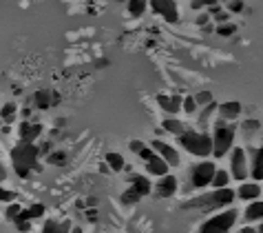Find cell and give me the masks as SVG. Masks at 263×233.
Listing matches in <instances>:
<instances>
[{"mask_svg":"<svg viewBox=\"0 0 263 233\" xmlns=\"http://www.w3.org/2000/svg\"><path fill=\"white\" fill-rule=\"evenodd\" d=\"M237 198V191H232L230 187H224V189H212L210 193H201L195 195L192 200H188L184 204L186 211H204V213H210V211H221L225 207H232Z\"/></svg>","mask_w":263,"mask_h":233,"instance_id":"6da1fadb","label":"cell"},{"mask_svg":"<svg viewBox=\"0 0 263 233\" xmlns=\"http://www.w3.org/2000/svg\"><path fill=\"white\" fill-rule=\"evenodd\" d=\"M38 153L40 149L34 142H20L14 151H11V160H14V169L20 178H29V173L38 165Z\"/></svg>","mask_w":263,"mask_h":233,"instance_id":"7a4b0ae2","label":"cell"},{"mask_svg":"<svg viewBox=\"0 0 263 233\" xmlns=\"http://www.w3.org/2000/svg\"><path fill=\"white\" fill-rule=\"evenodd\" d=\"M179 145L188 151V153L197 155V158H208L212 155V136L204 131H195V129H186L179 136Z\"/></svg>","mask_w":263,"mask_h":233,"instance_id":"3957f363","label":"cell"},{"mask_svg":"<svg viewBox=\"0 0 263 233\" xmlns=\"http://www.w3.org/2000/svg\"><path fill=\"white\" fill-rule=\"evenodd\" d=\"M232 147H235V127L228 125L225 120H219L212 131V155L224 158L232 151Z\"/></svg>","mask_w":263,"mask_h":233,"instance_id":"277c9868","label":"cell"},{"mask_svg":"<svg viewBox=\"0 0 263 233\" xmlns=\"http://www.w3.org/2000/svg\"><path fill=\"white\" fill-rule=\"evenodd\" d=\"M237 218H239V211L230 207L228 211H221V213H215L212 218H208L199 227L197 233H230V229L235 227Z\"/></svg>","mask_w":263,"mask_h":233,"instance_id":"5b68a950","label":"cell"},{"mask_svg":"<svg viewBox=\"0 0 263 233\" xmlns=\"http://www.w3.org/2000/svg\"><path fill=\"white\" fill-rule=\"evenodd\" d=\"M230 175L239 182H245L250 178V165H248V153L241 147H232L230 151Z\"/></svg>","mask_w":263,"mask_h":233,"instance_id":"8992f818","label":"cell"},{"mask_svg":"<svg viewBox=\"0 0 263 233\" xmlns=\"http://www.w3.org/2000/svg\"><path fill=\"white\" fill-rule=\"evenodd\" d=\"M215 171H217V167H215V162H212V160H204V162L192 165V169H190V185L195 187V189H206V187H210Z\"/></svg>","mask_w":263,"mask_h":233,"instance_id":"52a82bcc","label":"cell"},{"mask_svg":"<svg viewBox=\"0 0 263 233\" xmlns=\"http://www.w3.org/2000/svg\"><path fill=\"white\" fill-rule=\"evenodd\" d=\"M149 5L153 7L155 14H159L166 22H177L179 20V9L175 0H149Z\"/></svg>","mask_w":263,"mask_h":233,"instance_id":"ba28073f","label":"cell"},{"mask_svg":"<svg viewBox=\"0 0 263 233\" xmlns=\"http://www.w3.org/2000/svg\"><path fill=\"white\" fill-rule=\"evenodd\" d=\"M150 149H153L155 153L159 155V158H164V160H166L170 167H179V162H182V158H179V151L175 149V147H170L168 142L159 140V138L150 140Z\"/></svg>","mask_w":263,"mask_h":233,"instance_id":"9c48e42d","label":"cell"},{"mask_svg":"<svg viewBox=\"0 0 263 233\" xmlns=\"http://www.w3.org/2000/svg\"><path fill=\"white\" fill-rule=\"evenodd\" d=\"M177 187H179L177 178L170 175V173H166V175H162V178L157 180V185L153 187V191H155L157 198H170V195L177 193Z\"/></svg>","mask_w":263,"mask_h":233,"instance_id":"30bf717a","label":"cell"},{"mask_svg":"<svg viewBox=\"0 0 263 233\" xmlns=\"http://www.w3.org/2000/svg\"><path fill=\"white\" fill-rule=\"evenodd\" d=\"M157 105L170 116H177L182 111V98L179 96H166V93H159L157 96Z\"/></svg>","mask_w":263,"mask_h":233,"instance_id":"8fae6325","label":"cell"},{"mask_svg":"<svg viewBox=\"0 0 263 233\" xmlns=\"http://www.w3.org/2000/svg\"><path fill=\"white\" fill-rule=\"evenodd\" d=\"M217 111H219L221 120L232 122V120H237V118H239V113H241V102H237V100L221 102L219 107H217Z\"/></svg>","mask_w":263,"mask_h":233,"instance_id":"7c38bea8","label":"cell"},{"mask_svg":"<svg viewBox=\"0 0 263 233\" xmlns=\"http://www.w3.org/2000/svg\"><path fill=\"white\" fill-rule=\"evenodd\" d=\"M259 195H261V187H259L257 180H254V182H241L239 189H237V198H241L244 202L259 200Z\"/></svg>","mask_w":263,"mask_h":233,"instance_id":"4fadbf2b","label":"cell"},{"mask_svg":"<svg viewBox=\"0 0 263 233\" xmlns=\"http://www.w3.org/2000/svg\"><path fill=\"white\" fill-rule=\"evenodd\" d=\"M34 102L38 109H49L57 102V93H53L51 89H38L34 93Z\"/></svg>","mask_w":263,"mask_h":233,"instance_id":"5bb4252c","label":"cell"},{"mask_svg":"<svg viewBox=\"0 0 263 233\" xmlns=\"http://www.w3.org/2000/svg\"><path fill=\"white\" fill-rule=\"evenodd\" d=\"M168 169H170V165H168L164 158H159L157 153H155L153 158L146 162V171H149L150 175H155V178H162V175H166Z\"/></svg>","mask_w":263,"mask_h":233,"instance_id":"9a60e30c","label":"cell"},{"mask_svg":"<svg viewBox=\"0 0 263 233\" xmlns=\"http://www.w3.org/2000/svg\"><path fill=\"white\" fill-rule=\"evenodd\" d=\"M18 133H20V140L34 142L36 138L42 133V127H40L38 122H22V125L18 127Z\"/></svg>","mask_w":263,"mask_h":233,"instance_id":"2e32d148","label":"cell"},{"mask_svg":"<svg viewBox=\"0 0 263 233\" xmlns=\"http://www.w3.org/2000/svg\"><path fill=\"white\" fill-rule=\"evenodd\" d=\"M244 220L245 224L250 222H261L263 220V200H252L244 211Z\"/></svg>","mask_w":263,"mask_h":233,"instance_id":"e0dca14e","label":"cell"},{"mask_svg":"<svg viewBox=\"0 0 263 233\" xmlns=\"http://www.w3.org/2000/svg\"><path fill=\"white\" fill-rule=\"evenodd\" d=\"M250 178L252 180H263V147L252 151V162H250Z\"/></svg>","mask_w":263,"mask_h":233,"instance_id":"ac0fdd59","label":"cell"},{"mask_svg":"<svg viewBox=\"0 0 263 233\" xmlns=\"http://www.w3.org/2000/svg\"><path fill=\"white\" fill-rule=\"evenodd\" d=\"M131 187H133V189L137 191L142 198L153 191V185H150V180L146 178V175H133V178H131Z\"/></svg>","mask_w":263,"mask_h":233,"instance_id":"d6986e66","label":"cell"},{"mask_svg":"<svg viewBox=\"0 0 263 233\" xmlns=\"http://www.w3.org/2000/svg\"><path fill=\"white\" fill-rule=\"evenodd\" d=\"M104 160H106V167H109L111 171H115V173H120V171H124V169H126V162H124V155H122V153L109 151Z\"/></svg>","mask_w":263,"mask_h":233,"instance_id":"ffe728a7","label":"cell"},{"mask_svg":"<svg viewBox=\"0 0 263 233\" xmlns=\"http://www.w3.org/2000/svg\"><path fill=\"white\" fill-rule=\"evenodd\" d=\"M162 127L166 133H172V136H177V138L186 131V125H184L182 120H177V118H166V120L162 122Z\"/></svg>","mask_w":263,"mask_h":233,"instance_id":"44dd1931","label":"cell"},{"mask_svg":"<svg viewBox=\"0 0 263 233\" xmlns=\"http://www.w3.org/2000/svg\"><path fill=\"white\" fill-rule=\"evenodd\" d=\"M126 7H129V14L133 18H142L146 7H149V0H126Z\"/></svg>","mask_w":263,"mask_h":233,"instance_id":"7402d4cb","label":"cell"},{"mask_svg":"<svg viewBox=\"0 0 263 233\" xmlns=\"http://www.w3.org/2000/svg\"><path fill=\"white\" fill-rule=\"evenodd\" d=\"M212 189H224V187H230V171L225 169H217L215 175H212Z\"/></svg>","mask_w":263,"mask_h":233,"instance_id":"603a6c76","label":"cell"},{"mask_svg":"<svg viewBox=\"0 0 263 233\" xmlns=\"http://www.w3.org/2000/svg\"><path fill=\"white\" fill-rule=\"evenodd\" d=\"M42 233H71V224L69 222H53V220H49V222L44 224Z\"/></svg>","mask_w":263,"mask_h":233,"instance_id":"cb8c5ba5","label":"cell"},{"mask_svg":"<svg viewBox=\"0 0 263 233\" xmlns=\"http://www.w3.org/2000/svg\"><path fill=\"white\" fill-rule=\"evenodd\" d=\"M47 162L49 165H56V167H64L67 165V153L64 151H51L47 155Z\"/></svg>","mask_w":263,"mask_h":233,"instance_id":"d4e9b609","label":"cell"},{"mask_svg":"<svg viewBox=\"0 0 263 233\" xmlns=\"http://www.w3.org/2000/svg\"><path fill=\"white\" fill-rule=\"evenodd\" d=\"M217 107H219V105H217L215 100H212L210 105H206V109H204L199 116V127H208V120H210V116L217 111Z\"/></svg>","mask_w":263,"mask_h":233,"instance_id":"484cf974","label":"cell"},{"mask_svg":"<svg viewBox=\"0 0 263 233\" xmlns=\"http://www.w3.org/2000/svg\"><path fill=\"white\" fill-rule=\"evenodd\" d=\"M197 109H199V105L195 102V96H186L182 100V111H186L188 116H195Z\"/></svg>","mask_w":263,"mask_h":233,"instance_id":"4316f807","label":"cell"},{"mask_svg":"<svg viewBox=\"0 0 263 233\" xmlns=\"http://www.w3.org/2000/svg\"><path fill=\"white\" fill-rule=\"evenodd\" d=\"M139 200H142V195H139L133 187H129V189L122 193V202H124V204H137Z\"/></svg>","mask_w":263,"mask_h":233,"instance_id":"83f0119b","label":"cell"},{"mask_svg":"<svg viewBox=\"0 0 263 233\" xmlns=\"http://www.w3.org/2000/svg\"><path fill=\"white\" fill-rule=\"evenodd\" d=\"M215 31H217V36H224V38H228V36H232L237 31V27L232 22H221Z\"/></svg>","mask_w":263,"mask_h":233,"instance_id":"f1b7e54d","label":"cell"},{"mask_svg":"<svg viewBox=\"0 0 263 233\" xmlns=\"http://www.w3.org/2000/svg\"><path fill=\"white\" fill-rule=\"evenodd\" d=\"M195 102L199 105V107H206V105H210L212 102V93L210 91H199L195 96Z\"/></svg>","mask_w":263,"mask_h":233,"instance_id":"f546056e","label":"cell"},{"mask_svg":"<svg viewBox=\"0 0 263 233\" xmlns=\"http://www.w3.org/2000/svg\"><path fill=\"white\" fill-rule=\"evenodd\" d=\"M27 213H29V218H31V220L42 218V215H44V204H34V207H29Z\"/></svg>","mask_w":263,"mask_h":233,"instance_id":"4dcf8cb0","label":"cell"},{"mask_svg":"<svg viewBox=\"0 0 263 233\" xmlns=\"http://www.w3.org/2000/svg\"><path fill=\"white\" fill-rule=\"evenodd\" d=\"M14 113H16V105H14V102H7L5 107H2V111H0V116L5 118V120H11Z\"/></svg>","mask_w":263,"mask_h":233,"instance_id":"1f68e13d","label":"cell"},{"mask_svg":"<svg viewBox=\"0 0 263 233\" xmlns=\"http://www.w3.org/2000/svg\"><path fill=\"white\" fill-rule=\"evenodd\" d=\"M225 7H228L230 14H239V11H244V0H230Z\"/></svg>","mask_w":263,"mask_h":233,"instance_id":"d6a6232c","label":"cell"},{"mask_svg":"<svg viewBox=\"0 0 263 233\" xmlns=\"http://www.w3.org/2000/svg\"><path fill=\"white\" fill-rule=\"evenodd\" d=\"M241 129H244L245 133H252V131H257L259 129V120H244V125H241Z\"/></svg>","mask_w":263,"mask_h":233,"instance_id":"836d02e7","label":"cell"},{"mask_svg":"<svg viewBox=\"0 0 263 233\" xmlns=\"http://www.w3.org/2000/svg\"><path fill=\"white\" fill-rule=\"evenodd\" d=\"M14 198H16L14 191L2 189V187H0V202H14Z\"/></svg>","mask_w":263,"mask_h":233,"instance_id":"e575fe53","label":"cell"},{"mask_svg":"<svg viewBox=\"0 0 263 233\" xmlns=\"http://www.w3.org/2000/svg\"><path fill=\"white\" fill-rule=\"evenodd\" d=\"M137 155H139V158H142V160H144V162H149V160H150V158H153V155H155V151H153V149H150V147H144V149H142V151H139V153H137Z\"/></svg>","mask_w":263,"mask_h":233,"instance_id":"d590c367","label":"cell"},{"mask_svg":"<svg viewBox=\"0 0 263 233\" xmlns=\"http://www.w3.org/2000/svg\"><path fill=\"white\" fill-rule=\"evenodd\" d=\"M20 211H22V209H20V204H11L9 209H7V218H9V220H16Z\"/></svg>","mask_w":263,"mask_h":233,"instance_id":"8d00e7d4","label":"cell"},{"mask_svg":"<svg viewBox=\"0 0 263 233\" xmlns=\"http://www.w3.org/2000/svg\"><path fill=\"white\" fill-rule=\"evenodd\" d=\"M129 147H131V151H133V153H139V151H142L146 145H144L142 140H131V145H129Z\"/></svg>","mask_w":263,"mask_h":233,"instance_id":"74e56055","label":"cell"},{"mask_svg":"<svg viewBox=\"0 0 263 233\" xmlns=\"http://www.w3.org/2000/svg\"><path fill=\"white\" fill-rule=\"evenodd\" d=\"M212 18H215L217 20V22H230V14H224V11H219V14H215V16H212Z\"/></svg>","mask_w":263,"mask_h":233,"instance_id":"f35d334b","label":"cell"},{"mask_svg":"<svg viewBox=\"0 0 263 233\" xmlns=\"http://www.w3.org/2000/svg\"><path fill=\"white\" fill-rule=\"evenodd\" d=\"M208 20H210V16H208V14H199V16H197V24H199V27H206Z\"/></svg>","mask_w":263,"mask_h":233,"instance_id":"ab89813d","label":"cell"},{"mask_svg":"<svg viewBox=\"0 0 263 233\" xmlns=\"http://www.w3.org/2000/svg\"><path fill=\"white\" fill-rule=\"evenodd\" d=\"M16 227L20 231H29V220H16Z\"/></svg>","mask_w":263,"mask_h":233,"instance_id":"60d3db41","label":"cell"},{"mask_svg":"<svg viewBox=\"0 0 263 233\" xmlns=\"http://www.w3.org/2000/svg\"><path fill=\"white\" fill-rule=\"evenodd\" d=\"M86 218H91V220H97V211H95V209H89V211H86Z\"/></svg>","mask_w":263,"mask_h":233,"instance_id":"b9f144b4","label":"cell"},{"mask_svg":"<svg viewBox=\"0 0 263 233\" xmlns=\"http://www.w3.org/2000/svg\"><path fill=\"white\" fill-rule=\"evenodd\" d=\"M239 233H257V229H252V227H250V224H245V227L241 229Z\"/></svg>","mask_w":263,"mask_h":233,"instance_id":"7bdbcfd3","label":"cell"},{"mask_svg":"<svg viewBox=\"0 0 263 233\" xmlns=\"http://www.w3.org/2000/svg\"><path fill=\"white\" fill-rule=\"evenodd\" d=\"M7 178V173H5V169H2V165H0V182Z\"/></svg>","mask_w":263,"mask_h":233,"instance_id":"ee69618b","label":"cell"},{"mask_svg":"<svg viewBox=\"0 0 263 233\" xmlns=\"http://www.w3.org/2000/svg\"><path fill=\"white\" fill-rule=\"evenodd\" d=\"M86 202L91 204V207H95V204H97V198H89V200H86Z\"/></svg>","mask_w":263,"mask_h":233,"instance_id":"f6af8a7d","label":"cell"},{"mask_svg":"<svg viewBox=\"0 0 263 233\" xmlns=\"http://www.w3.org/2000/svg\"><path fill=\"white\" fill-rule=\"evenodd\" d=\"M257 233H263V220H261V224H259V229H257Z\"/></svg>","mask_w":263,"mask_h":233,"instance_id":"bcb514c9","label":"cell"},{"mask_svg":"<svg viewBox=\"0 0 263 233\" xmlns=\"http://www.w3.org/2000/svg\"><path fill=\"white\" fill-rule=\"evenodd\" d=\"M71 233H82V229H77V227H75V229H71Z\"/></svg>","mask_w":263,"mask_h":233,"instance_id":"7dc6e473","label":"cell"},{"mask_svg":"<svg viewBox=\"0 0 263 233\" xmlns=\"http://www.w3.org/2000/svg\"><path fill=\"white\" fill-rule=\"evenodd\" d=\"M117 2H126V0H117Z\"/></svg>","mask_w":263,"mask_h":233,"instance_id":"c3c4849f","label":"cell"}]
</instances>
